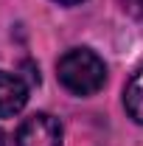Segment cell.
Here are the masks:
<instances>
[{
  "mask_svg": "<svg viewBox=\"0 0 143 146\" xmlns=\"http://www.w3.org/2000/svg\"><path fill=\"white\" fill-rule=\"evenodd\" d=\"M56 3H68V6H73V3H81V0H56Z\"/></svg>",
  "mask_w": 143,
  "mask_h": 146,
  "instance_id": "obj_6",
  "label": "cell"
},
{
  "mask_svg": "<svg viewBox=\"0 0 143 146\" xmlns=\"http://www.w3.org/2000/svg\"><path fill=\"white\" fill-rule=\"evenodd\" d=\"M0 146H6V135L3 132H0Z\"/></svg>",
  "mask_w": 143,
  "mask_h": 146,
  "instance_id": "obj_7",
  "label": "cell"
},
{
  "mask_svg": "<svg viewBox=\"0 0 143 146\" xmlns=\"http://www.w3.org/2000/svg\"><path fill=\"white\" fill-rule=\"evenodd\" d=\"M124 104H126V112L143 124V65L138 68V73L129 79V84H126L124 90Z\"/></svg>",
  "mask_w": 143,
  "mask_h": 146,
  "instance_id": "obj_4",
  "label": "cell"
},
{
  "mask_svg": "<svg viewBox=\"0 0 143 146\" xmlns=\"http://www.w3.org/2000/svg\"><path fill=\"white\" fill-rule=\"evenodd\" d=\"M56 76L65 90L76 93V96H93L107 82V65L90 48H73L59 59Z\"/></svg>",
  "mask_w": 143,
  "mask_h": 146,
  "instance_id": "obj_1",
  "label": "cell"
},
{
  "mask_svg": "<svg viewBox=\"0 0 143 146\" xmlns=\"http://www.w3.org/2000/svg\"><path fill=\"white\" fill-rule=\"evenodd\" d=\"M121 6H124V11H129L132 17L143 20V0H118Z\"/></svg>",
  "mask_w": 143,
  "mask_h": 146,
  "instance_id": "obj_5",
  "label": "cell"
},
{
  "mask_svg": "<svg viewBox=\"0 0 143 146\" xmlns=\"http://www.w3.org/2000/svg\"><path fill=\"white\" fill-rule=\"evenodd\" d=\"M17 146H62L59 121L48 112H36L25 118L17 132Z\"/></svg>",
  "mask_w": 143,
  "mask_h": 146,
  "instance_id": "obj_2",
  "label": "cell"
},
{
  "mask_svg": "<svg viewBox=\"0 0 143 146\" xmlns=\"http://www.w3.org/2000/svg\"><path fill=\"white\" fill-rule=\"evenodd\" d=\"M28 101V87L25 82L14 76V73H3L0 70V118H9L25 107Z\"/></svg>",
  "mask_w": 143,
  "mask_h": 146,
  "instance_id": "obj_3",
  "label": "cell"
}]
</instances>
